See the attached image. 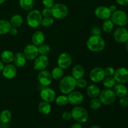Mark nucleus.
<instances>
[{
    "label": "nucleus",
    "mask_w": 128,
    "mask_h": 128,
    "mask_svg": "<svg viewBox=\"0 0 128 128\" xmlns=\"http://www.w3.org/2000/svg\"><path fill=\"white\" fill-rule=\"evenodd\" d=\"M105 41L100 35H93L90 36L86 41L88 49L92 52H100L105 48Z\"/></svg>",
    "instance_id": "1"
},
{
    "label": "nucleus",
    "mask_w": 128,
    "mask_h": 128,
    "mask_svg": "<svg viewBox=\"0 0 128 128\" xmlns=\"http://www.w3.org/2000/svg\"><path fill=\"white\" fill-rule=\"evenodd\" d=\"M76 86V80L72 76L68 75L62 77L60 80L59 88L63 94H69L74 91Z\"/></svg>",
    "instance_id": "2"
},
{
    "label": "nucleus",
    "mask_w": 128,
    "mask_h": 128,
    "mask_svg": "<svg viewBox=\"0 0 128 128\" xmlns=\"http://www.w3.org/2000/svg\"><path fill=\"white\" fill-rule=\"evenodd\" d=\"M42 16L39 10H31L28 14L26 18L27 24L31 28H36L41 24Z\"/></svg>",
    "instance_id": "3"
},
{
    "label": "nucleus",
    "mask_w": 128,
    "mask_h": 128,
    "mask_svg": "<svg viewBox=\"0 0 128 128\" xmlns=\"http://www.w3.org/2000/svg\"><path fill=\"white\" fill-rule=\"evenodd\" d=\"M110 18L114 24L120 27H124L128 22L127 14L122 10H116L114 12H112Z\"/></svg>",
    "instance_id": "4"
},
{
    "label": "nucleus",
    "mask_w": 128,
    "mask_h": 128,
    "mask_svg": "<svg viewBox=\"0 0 128 128\" xmlns=\"http://www.w3.org/2000/svg\"><path fill=\"white\" fill-rule=\"evenodd\" d=\"M72 118L79 123H84L88 120L89 114L87 110L81 106H76L71 111Z\"/></svg>",
    "instance_id": "5"
},
{
    "label": "nucleus",
    "mask_w": 128,
    "mask_h": 128,
    "mask_svg": "<svg viewBox=\"0 0 128 128\" xmlns=\"http://www.w3.org/2000/svg\"><path fill=\"white\" fill-rule=\"evenodd\" d=\"M52 16L58 20H62L66 18L69 13L67 6L62 3H56L51 8Z\"/></svg>",
    "instance_id": "6"
},
{
    "label": "nucleus",
    "mask_w": 128,
    "mask_h": 128,
    "mask_svg": "<svg viewBox=\"0 0 128 128\" xmlns=\"http://www.w3.org/2000/svg\"><path fill=\"white\" fill-rule=\"evenodd\" d=\"M99 99L101 101L102 104L109 106L114 102V101H116V96L112 90L106 88V90H104L100 92Z\"/></svg>",
    "instance_id": "7"
},
{
    "label": "nucleus",
    "mask_w": 128,
    "mask_h": 128,
    "mask_svg": "<svg viewBox=\"0 0 128 128\" xmlns=\"http://www.w3.org/2000/svg\"><path fill=\"white\" fill-rule=\"evenodd\" d=\"M113 77L116 83H126L128 81V69L125 67L119 68L115 70Z\"/></svg>",
    "instance_id": "8"
},
{
    "label": "nucleus",
    "mask_w": 128,
    "mask_h": 128,
    "mask_svg": "<svg viewBox=\"0 0 128 128\" xmlns=\"http://www.w3.org/2000/svg\"><path fill=\"white\" fill-rule=\"evenodd\" d=\"M113 37L119 43H126L128 40V30L124 27H119L114 30Z\"/></svg>",
    "instance_id": "9"
},
{
    "label": "nucleus",
    "mask_w": 128,
    "mask_h": 128,
    "mask_svg": "<svg viewBox=\"0 0 128 128\" xmlns=\"http://www.w3.org/2000/svg\"><path fill=\"white\" fill-rule=\"evenodd\" d=\"M72 58L70 54L67 52H62L60 54L58 58L57 63L59 67L63 70L68 69L72 64Z\"/></svg>",
    "instance_id": "10"
},
{
    "label": "nucleus",
    "mask_w": 128,
    "mask_h": 128,
    "mask_svg": "<svg viewBox=\"0 0 128 128\" xmlns=\"http://www.w3.org/2000/svg\"><path fill=\"white\" fill-rule=\"evenodd\" d=\"M106 77L104 70L100 67H96L92 69L90 74V78L94 82H100L103 81Z\"/></svg>",
    "instance_id": "11"
},
{
    "label": "nucleus",
    "mask_w": 128,
    "mask_h": 128,
    "mask_svg": "<svg viewBox=\"0 0 128 128\" xmlns=\"http://www.w3.org/2000/svg\"><path fill=\"white\" fill-rule=\"evenodd\" d=\"M49 62H50V60L47 56L40 55L34 60L33 68L38 71H42L48 67Z\"/></svg>",
    "instance_id": "12"
},
{
    "label": "nucleus",
    "mask_w": 128,
    "mask_h": 128,
    "mask_svg": "<svg viewBox=\"0 0 128 128\" xmlns=\"http://www.w3.org/2000/svg\"><path fill=\"white\" fill-rule=\"evenodd\" d=\"M23 53L27 60H34L39 56L38 47L33 44L27 45L24 49Z\"/></svg>",
    "instance_id": "13"
},
{
    "label": "nucleus",
    "mask_w": 128,
    "mask_h": 128,
    "mask_svg": "<svg viewBox=\"0 0 128 128\" xmlns=\"http://www.w3.org/2000/svg\"><path fill=\"white\" fill-rule=\"evenodd\" d=\"M40 97L42 101L48 102H52L56 99V92L52 89L44 88L40 92Z\"/></svg>",
    "instance_id": "14"
},
{
    "label": "nucleus",
    "mask_w": 128,
    "mask_h": 128,
    "mask_svg": "<svg viewBox=\"0 0 128 128\" xmlns=\"http://www.w3.org/2000/svg\"><path fill=\"white\" fill-rule=\"evenodd\" d=\"M38 80L41 85L44 86H50L52 81V78L50 71L46 70H42L38 75Z\"/></svg>",
    "instance_id": "15"
},
{
    "label": "nucleus",
    "mask_w": 128,
    "mask_h": 128,
    "mask_svg": "<svg viewBox=\"0 0 128 128\" xmlns=\"http://www.w3.org/2000/svg\"><path fill=\"white\" fill-rule=\"evenodd\" d=\"M68 98L69 102L74 106L81 104L84 101L83 94L79 91H72L68 94Z\"/></svg>",
    "instance_id": "16"
},
{
    "label": "nucleus",
    "mask_w": 128,
    "mask_h": 128,
    "mask_svg": "<svg viewBox=\"0 0 128 128\" xmlns=\"http://www.w3.org/2000/svg\"><path fill=\"white\" fill-rule=\"evenodd\" d=\"M112 12L110 10L109 8L106 6H101L96 8L94 11V14L98 18L102 20H106L110 19Z\"/></svg>",
    "instance_id": "17"
},
{
    "label": "nucleus",
    "mask_w": 128,
    "mask_h": 128,
    "mask_svg": "<svg viewBox=\"0 0 128 128\" xmlns=\"http://www.w3.org/2000/svg\"><path fill=\"white\" fill-rule=\"evenodd\" d=\"M1 72L5 78L8 80H11L16 76L17 74V70L15 65L10 63L4 66V68Z\"/></svg>",
    "instance_id": "18"
},
{
    "label": "nucleus",
    "mask_w": 128,
    "mask_h": 128,
    "mask_svg": "<svg viewBox=\"0 0 128 128\" xmlns=\"http://www.w3.org/2000/svg\"><path fill=\"white\" fill-rule=\"evenodd\" d=\"M112 88H113L112 91H114L115 95L117 97L122 98L123 96H127L128 89L124 84L116 83Z\"/></svg>",
    "instance_id": "19"
},
{
    "label": "nucleus",
    "mask_w": 128,
    "mask_h": 128,
    "mask_svg": "<svg viewBox=\"0 0 128 128\" xmlns=\"http://www.w3.org/2000/svg\"><path fill=\"white\" fill-rule=\"evenodd\" d=\"M31 41L33 44L37 46L42 44L45 41L44 34L41 31H36L32 34Z\"/></svg>",
    "instance_id": "20"
},
{
    "label": "nucleus",
    "mask_w": 128,
    "mask_h": 128,
    "mask_svg": "<svg viewBox=\"0 0 128 128\" xmlns=\"http://www.w3.org/2000/svg\"><path fill=\"white\" fill-rule=\"evenodd\" d=\"M100 92H101V91H100V88L94 84H91L86 88V93L88 96L91 98L99 97Z\"/></svg>",
    "instance_id": "21"
},
{
    "label": "nucleus",
    "mask_w": 128,
    "mask_h": 128,
    "mask_svg": "<svg viewBox=\"0 0 128 128\" xmlns=\"http://www.w3.org/2000/svg\"><path fill=\"white\" fill-rule=\"evenodd\" d=\"M26 58L25 57L23 52H17L14 56L13 62L14 65L18 68H22L26 64Z\"/></svg>",
    "instance_id": "22"
},
{
    "label": "nucleus",
    "mask_w": 128,
    "mask_h": 128,
    "mask_svg": "<svg viewBox=\"0 0 128 128\" xmlns=\"http://www.w3.org/2000/svg\"><path fill=\"white\" fill-rule=\"evenodd\" d=\"M14 56V54L12 51H9V50H4L1 52L0 55V58L3 63L10 64L13 62Z\"/></svg>",
    "instance_id": "23"
},
{
    "label": "nucleus",
    "mask_w": 128,
    "mask_h": 128,
    "mask_svg": "<svg viewBox=\"0 0 128 128\" xmlns=\"http://www.w3.org/2000/svg\"><path fill=\"white\" fill-rule=\"evenodd\" d=\"M85 74L84 68L80 64H77L72 70V76L76 80L82 78L84 77Z\"/></svg>",
    "instance_id": "24"
},
{
    "label": "nucleus",
    "mask_w": 128,
    "mask_h": 128,
    "mask_svg": "<svg viewBox=\"0 0 128 128\" xmlns=\"http://www.w3.org/2000/svg\"><path fill=\"white\" fill-rule=\"evenodd\" d=\"M38 111L43 115H48L51 112V106L50 102L41 101L38 104Z\"/></svg>",
    "instance_id": "25"
},
{
    "label": "nucleus",
    "mask_w": 128,
    "mask_h": 128,
    "mask_svg": "<svg viewBox=\"0 0 128 128\" xmlns=\"http://www.w3.org/2000/svg\"><path fill=\"white\" fill-rule=\"evenodd\" d=\"M11 28V25L10 21L6 20H0V35L8 33Z\"/></svg>",
    "instance_id": "26"
},
{
    "label": "nucleus",
    "mask_w": 128,
    "mask_h": 128,
    "mask_svg": "<svg viewBox=\"0 0 128 128\" xmlns=\"http://www.w3.org/2000/svg\"><path fill=\"white\" fill-rule=\"evenodd\" d=\"M10 24L11 25V27L18 28L22 25L23 23V18L22 16L20 14H14L11 18L10 20Z\"/></svg>",
    "instance_id": "27"
},
{
    "label": "nucleus",
    "mask_w": 128,
    "mask_h": 128,
    "mask_svg": "<svg viewBox=\"0 0 128 128\" xmlns=\"http://www.w3.org/2000/svg\"><path fill=\"white\" fill-rule=\"evenodd\" d=\"M12 118V114L8 110H4L0 113V121L3 124H7L11 121Z\"/></svg>",
    "instance_id": "28"
},
{
    "label": "nucleus",
    "mask_w": 128,
    "mask_h": 128,
    "mask_svg": "<svg viewBox=\"0 0 128 128\" xmlns=\"http://www.w3.org/2000/svg\"><path fill=\"white\" fill-rule=\"evenodd\" d=\"M21 9L26 11L32 10L34 5V0H20L19 1Z\"/></svg>",
    "instance_id": "29"
},
{
    "label": "nucleus",
    "mask_w": 128,
    "mask_h": 128,
    "mask_svg": "<svg viewBox=\"0 0 128 128\" xmlns=\"http://www.w3.org/2000/svg\"><path fill=\"white\" fill-rule=\"evenodd\" d=\"M51 74L52 79H54V80H61L64 76V70L58 66V67L54 68L52 70Z\"/></svg>",
    "instance_id": "30"
},
{
    "label": "nucleus",
    "mask_w": 128,
    "mask_h": 128,
    "mask_svg": "<svg viewBox=\"0 0 128 128\" xmlns=\"http://www.w3.org/2000/svg\"><path fill=\"white\" fill-rule=\"evenodd\" d=\"M114 23L110 19H108L104 21L103 23L102 24V30L107 33H110L114 29Z\"/></svg>",
    "instance_id": "31"
},
{
    "label": "nucleus",
    "mask_w": 128,
    "mask_h": 128,
    "mask_svg": "<svg viewBox=\"0 0 128 128\" xmlns=\"http://www.w3.org/2000/svg\"><path fill=\"white\" fill-rule=\"evenodd\" d=\"M103 86L107 89H111L115 86L116 84V81L113 76H106L103 80Z\"/></svg>",
    "instance_id": "32"
},
{
    "label": "nucleus",
    "mask_w": 128,
    "mask_h": 128,
    "mask_svg": "<svg viewBox=\"0 0 128 128\" xmlns=\"http://www.w3.org/2000/svg\"><path fill=\"white\" fill-rule=\"evenodd\" d=\"M55 101H56V104L59 106H65L69 103L68 96H66L65 94L58 96L55 99Z\"/></svg>",
    "instance_id": "33"
},
{
    "label": "nucleus",
    "mask_w": 128,
    "mask_h": 128,
    "mask_svg": "<svg viewBox=\"0 0 128 128\" xmlns=\"http://www.w3.org/2000/svg\"><path fill=\"white\" fill-rule=\"evenodd\" d=\"M101 106H102V102L98 98H92V100L90 102V106L92 110H98L101 107Z\"/></svg>",
    "instance_id": "34"
},
{
    "label": "nucleus",
    "mask_w": 128,
    "mask_h": 128,
    "mask_svg": "<svg viewBox=\"0 0 128 128\" xmlns=\"http://www.w3.org/2000/svg\"><path fill=\"white\" fill-rule=\"evenodd\" d=\"M38 51L39 54L40 55H44V56H47L50 52V46L47 44H42L38 46Z\"/></svg>",
    "instance_id": "35"
},
{
    "label": "nucleus",
    "mask_w": 128,
    "mask_h": 128,
    "mask_svg": "<svg viewBox=\"0 0 128 128\" xmlns=\"http://www.w3.org/2000/svg\"><path fill=\"white\" fill-rule=\"evenodd\" d=\"M54 24V19L51 16L44 17L41 21V24L44 27H50Z\"/></svg>",
    "instance_id": "36"
},
{
    "label": "nucleus",
    "mask_w": 128,
    "mask_h": 128,
    "mask_svg": "<svg viewBox=\"0 0 128 128\" xmlns=\"http://www.w3.org/2000/svg\"><path fill=\"white\" fill-rule=\"evenodd\" d=\"M87 81L83 78L76 80V86L80 88H84L87 86Z\"/></svg>",
    "instance_id": "37"
},
{
    "label": "nucleus",
    "mask_w": 128,
    "mask_h": 128,
    "mask_svg": "<svg viewBox=\"0 0 128 128\" xmlns=\"http://www.w3.org/2000/svg\"><path fill=\"white\" fill-rule=\"evenodd\" d=\"M104 72L106 76H113L115 72V70L112 66H108L104 69Z\"/></svg>",
    "instance_id": "38"
},
{
    "label": "nucleus",
    "mask_w": 128,
    "mask_h": 128,
    "mask_svg": "<svg viewBox=\"0 0 128 128\" xmlns=\"http://www.w3.org/2000/svg\"><path fill=\"white\" fill-rule=\"evenodd\" d=\"M41 14L44 17H50L52 16L51 9L48 8H44L41 11Z\"/></svg>",
    "instance_id": "39"
},
{
    "label": "nucleus",
    "mask_w": 128,
    "mask_h": 128,
    "mask_svg": "<svg viewBox=\"0 0 128 128\" xmlns=\"http://www.w3.org/2000/svg\"><path fill=\"white\" fill-rule=\"evenodd\" d=\"M42 3L45 8H51L54 4V0H42Z\"/></svg>",
    "instance_id": "40"
},
{
    "label": "nucleus",
    "mask_w": 128,
    "mask_h": 128,
    "mask_svg": "<svg viewBox=\"0 0 128 128\" xmlns=\"http://www.w3.org/2000/svg\"><path fill=\"white\" fill-rule=\"evenodd\" d=\"M62 119L64 121H70L72 119V114L70 111H64L62 114Z\"/></svg>",
    "instance_id": "41"
},
{
    "label": "nucleus",
    "mask_w": 128,
    "mask_h": 128,
    "mask_svg": "<svg viewBox=\"0 0 128 128\" xmlns=\"http://www.w3.org/2000/svg\"><path fill=\"white\" fill-rule=\"evenodd\" d=\"M120 104L122 107H127V106H128V97L127 96L120 98Z\"/></svg>",
    "instance_id": "42"
},
{
    "label": "nucleus",
    "mask_w": 128,
    "mask_h": 128,
    "mask_svg": "<svg viewBox=\"0 0 128 128\" xmlns=\"http://www.w3.org/2000/svg\"><path fill=\"white\" fill-rule=\"evenodd\" d=\"M91 32H92V34L93 35H100V36H101V31L100 29V28L98 27H94L92 29Z\"/></svg>",
    "instance_id": "43"
},
{
    "label": "nucleus",
    "mask_w": 128,
    "mask_h": 128,
    "mask_svg": "<svg viewBox=\"0 0 128 128\" xmlns=\"http://www.w3.org/2000/svg\"><path fill=\"white\" fill-rule=\"evenodd\" d=\"M116 2L121 6H128V0H116Z\"/></svg>",
    "instance_id": "44"
},
{
    "label": "nucleus",
    "mask_w": 128,
    "mask_h": 128,
    "mask_svg": "<svg viewBox=\"0 0 128 128\" xmlns=\"http://www.w3.org/2000/svg\"><path fill=\"white\" fill-rule=\"evenodd\" d=\"M10 34L11 36H16L18 34V30L16 28L14 27H11V28L10 30Z\"/></svg>",
    "instance_id": "45"
},
{
    "label": "nucleus",
    "mask_w": 128,
    "mask_h": 128,
    "mask_svg": "<svg viewBox=\"0 0 128 128\" xmlns=\"http://www.w3.org/2000/svg\"><path fill=\"white\" fill-rule=\"evenodd\" d=\"M70 128H82V126H81V123L76 122V123L73 124Z\"/></svg>",
    "instance_id": "46"
},
{
    "label": "nucleus",
    "mask_w": 128,
    "mask_h": 128,
    "mask_svg": "<svg viewBox=\"0 0 128 128\" xmlns=\"http://www.w3.org/2000/svg\"><path fill=\"white\" fill-rule=\"evenodd\" d=\"M109 9H110V10L111 11V12H114L115 11H116V6H115V5H111V6L109 7Z\"/></svg>",
    "instance_id": "47"
},
{
    "label": "nucleus",
    "mask_w": 128,
    "mask_h": 128,
    "mask_svg": "<svg viewBox=\"0 0 128 128\" xmlns=\"http://www.w3.org/2000/svg\"><path fill=\"white\" fill-rule=\"evenodd\" d=\"M4 66L3 62H2L1 61H0V72H2V70H3L4 68Z\"/></svg>",
    "instance_id": "48"
},
{
    "label": "nucleus",
    "mask_w": 128,
    "mask_h": 128,
    "mask_svg": "<svg viewBox=\"0 0 128 128\" xmlns=\"http://www.w3.org/2000/svg\"><path fill=\"white\" fill-rule=\"evenodd\" d=\"M90 128H102L98 126V125H92V126H91Z\"/></svg>",
    "instance_id": "49"
},
{
    "label": "nucleus",
    "mask_w": 128,
    "mask_h": 128,
    "mask_svg": "<svg viewBox=\"0 0 128 128\" xmlns=\"http://www.w3.org/2000/svg\"><path fill=\"white\" fill-rule=\"evenodd\" d=\"M126 50L128 52V40L126 42Z\"/></svg>",
    "instance_id": "50"
},
{
    "label": "nucleus",
    "mask_w": 128,
    "mask_h": 128,
    "mask_svg": "<svg viewBox=\"0 0 128 128\" xmlns=\"http://www.w3.org/2000/svg\"><path fill=\"white\" fill-rule=\"evenodd\" d=\"M5 1H6V0H0V4H1L3 3Z\"/></svg>",
    "instance_id": "51"
},
{
    "label": "nucleus",
    "mask_w": 128,
    "mask_h": 128,
    "mask_svg": "<svg viewBox=\"0 0 128 128\" xmlns=\"http://www.w3.org/2000/svg\"><path fill=\"white\" fill-rule=\"evenodd\" d=\"M127 96L128 97V93H127Z\"/></svg>",
    "instance_id": "52"
},
{
    "label": "nucleus",
    "mask_w": 128,
    "mask_h": 128,
    "mask_svg": "<svg viewBox=\"0 0 128 128\" xmlns=\"http://www.w3.org/2000/svg\"><path fill=\"white\" fill-rule=\"evenodd\" d=\"M0 123H1V121H0Z\"/></svg>",
    "instance_id": "53"
},
{
    "label": "nucleus",
    "mask_w": 128,
    "mask_h": 128,
    "mask_svg": "<svg viewBox=\"0 0 128 128\" xmlns=\"http://www.w3.org/2000/svg\"></svg>",
    "instance_id": "54"
}]
</instances>
